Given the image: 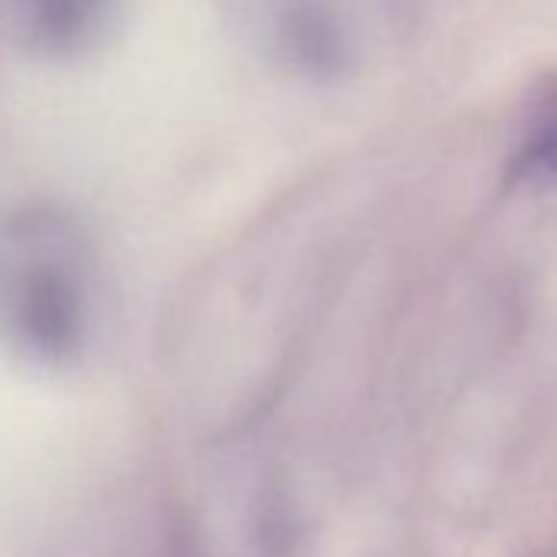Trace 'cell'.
<instances>
[{
	"label": "cell",
	"instance_id": "obj_1",
	"mask_svg": "<svg viewBox=\"0 0 557 557\" xmlns=\"http://www.w3.org/2000/svg\"><path fill=\"white\" fill-rule=\"evenodd\" d=\"M89 302L86 243L66 213L27 207L0 220V338L66 361L89 335Z\"/></svg>",
	"mask_w": 557,
	"mask_h": 557
},
{
	"label": "cell",
	"instance_id": "obj_2",
	"mask_svg": "<svg viewBox=\"0 0 557 557\" xmlns=\"http://www.w3.org/2000/svg\"><path fill=\"white\" fill-rule=\"evenodd\" d=\"M115 17V0H4L14 44L44 60H73L92 50Z\"/></svg>",
	"mask_w": 557,
	"mask_h": 557
},
{
	"label": "cell",
	"instance_id": "obj_3",
	"mask_svg": "<svg viewBox=\"0 0 557 557\" xmlns=\"http://www.w3.org/2000/svg\"><path fill=\"white\" fill-rule=\"evenodd\" d=\"M518 171L557 181V119L534 135V141L518 158Z\"/></svg>",
	"mask_w": 557,
	"mask_h": 557
}]
</instances>
